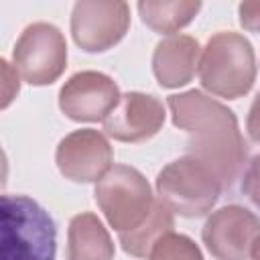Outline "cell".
<instances>
[{
  "instance_id": "19",
  "label": "cell",
  "mask_w": 260,
  "mask_h": 260,
  "mask_svg": "<svg viewBox=\"0 0 260 260\" xmlns=\"http://www.w3.org/2000/svg\"><path fill=\"white\" fill-rule=\"evenodd\" d=\"M246 128H248L250 138L260 144V93L254 98V102L250 106V112L246 118Z\"/></svg>"
},
{
  "instance_id": "5",
  "label": "cell",
  "mask_w": 260,
  "mask_h": 260,
  "mask_svg": "<svg viewBox=\"0 0 260 260\" xmlns=\"http://www.w3.org/2000/svg\"><path fill=\"white\" fill-rule=\"evenodd\" d=\"M93 197L104 217L118 234L142 225L156 201L144 175L128 165H114L95 183Z\"/></svg>"
},
{
  "instance_id": "8",
  "label": "cell",
  "mask_w": 260,
  "mask_h": 260,
  "mask_svg": "<svg viewBox=\"0 0 260 260\" xmlns=\"http://www.w3.org/2000/svg\"><path fill=\"white\" fill-rule=\"evenodd\" d=\"M55 160L65 179L73 183H98L114 167V148L102 132L81 128L59 142Z\"/></svg>"
},
{
  "instance_id": "1",
  "label": "cell",
  "mask_w": 260,
  "mask_h": 260,
  "mask_svg": "<svg viewBox=\"0 0 260 260\" xmlns=\"http://www.w3.org/2000/svg\"><path fill=\"white\" fill-rule=\"evenodd\" d=\"M173 124L189 134V156L207 165L223 189L244 177L248 148L238 126L236 114L215 98L189 89L167 98Z\"/></svg>"
},
{
  "instance_id": "15",
  "label": "cell",
  "mask_w": 260,
  "mask_h": 260,
  "mask_svg": "<svg viewBox=\"0 0 260 260\" xmlns=\"http://www.w3.org/2000/svg\"><path fill=\"white\" fill-rule=\"evenodd\" d=\"M173 228H175L173 211L162 201H154V207L146 217V221L132 232L118 234V240L126 254L134 258H148L154 242L167 232H173Z\"/></svg>"
},
{
  "instance_id": "7",
  "label": "cell",
  "mask_w": 260,
  "mask_h": 260,
  "mask_svg": "<svg viewBox=\"0 0 260 260\" xmlns=\"http://www.w3.org/2000/svg\"><path fill=\"white\" fill-rule=\"evenodd\" d=\"M130 26V6L122 0H81L71 10V37L85 53H104L118 45Z\"/></svg>"
},
{
  "instance_id": "10",
  "label": "cell",
  "mask_w": 260,
  "mask_h": 260,
  "mask_svg": "<svg viewBox=\"0 0 260 260\" xmlns=\"http://www.w3.org/2000/svg\"><path fill=\"white\" fill-rule=\"evenodd\" d=\"M260 236V219L242 205H225L213 211L201 232L203 244L217 260H246Z\"/></svg>"
},
{
  "instance_id": "17",
  "label": "cell",
  "mask_w": 260,
  "mask_h": 260,
  "mask_svg": "<svg viewBox=\"0 0 260 260\" xmlns=\"http://www.w3.org/2000/svg\"><path fill=\"white\" fill-rule=\"evenodd\" d=\"M242 191L260 209V154H256L248 162L244 177H242Z\"/></svg>"
},
{
  "instance_id": "20",
  "label": "cell",
  "mask_w": 260,
  "mask_h": 260,
  "mask_svg": "<svg viewBox=\"0 0 260 260\" xmlns=\"http://www.w3.org/2000/svg\"><path fill=\"white\" fill-rule=\"evenodd\" d=\"M2 69H4V100H2V108H6L12 102V98L18 93V79L10 77L12 69H10L6 59H2Z\"/></svg>"
},
{
  "instance_id": "16",
  "label": "cell",
  "mask_w": 260,
  "mask_h": 260,
  "mask_svg": "<svg viewBox=\"0 0 260 260\" xmlns=\"http://www.w3.org/2000/svg\"><path fill=\"white\" fill-rule=\"evenodd\" d=\"M148 260H203V254L189 236L167 232L154 242Z\"/></svg>"
},
{
  "instance_id": "13",
  "label": "cell",
  "mask_w": 260,
  "mask_h": 260,
  "mask_svg": "<svg viewBox=\"0 0 260 260\" xmlns=\"http://www.w3.org/2000/svg\"><path fill=\"white\" fill-rule=\"evenodd\" d=\"M67 260H114V242L95 213H79L69 221Z\"/></svg>"
},
{
  "instance_id": "11",
  "label": "cell",
  "mask_w": 260,
  "mask_h": 260,
  "mask_svg": "<svg viewBox=\"0 0 260 260\" xmlns=\"http://www.w3.org/2000/svg\"><path fill=\"white\" fill-rule=\"evenodd\" d=\"M165 106L158 98L128 91L102 122L104 132L120 142H142L152 138L165 124Z\"/></svg>"
},
{
  "instance_id": "3",
  "label": "cell",
  "mask_w": 260,
  "mask_h": 260,
  "mask_svg": "<svg viewBox=\"0 0 260 260\" xmlns=\"http://www.w3.org/2000/svg\"><path fill=\"white\" fill-rule=\"evenodd\" d=\"M256 79V55L252 43L234 30L215 32L203 47L199 59V81L217 98L238 100L246 95Z\"/></svg>"
},
{
  "instance_id": "6",
  "label": "cell",
  "mask_w": 260,
  "mask_h": 260,
  "mask_svg": "<svg viewBox=\"0 0 260 260\" xmlns=\"http://www.w3.org/2000/svg\"><path fill=\"white\" fill-rule=\"evenodd\" d=\"M14 69L28 85H51L67 67V43L63 32L49 22L28 24L12 51Z\"/></svg>"
},
{
  "instance_id": "21",
  "label": "cell",
  "mask_w": 260,
  "mask_h": 260,
  "mask_svg": "<svg viewBox=\"0 0 260 260\" xmlns=\"http://www.w3.org/2000/svg\"><path fill=\"white\" fill-rule=\"evenodd\" d=\"M250 258H252V260H260V236H258V238L254 240V244H252Z\"/></svg>"
},
{
  "instance_id": "18",
  "label": "cell",
  "mask_w": 260,
  "mask_h": 260,
  "mask_svg": "<svg viewBox=\"0 0 260 260\" xmlns=\"http://www.w3.org/2000/svg\"><path fill=\"white\" fill-rule=\"evenodd\" d=\"M240 24L250 32H260V2H242L238 6Z\"/></svg>"
},
{
  "instance_id": "4",
  "label": "cell",
  "mask_w": 260,
  "mask_h": 260,
  "mask_svg": "<svg viewBox=\"0 0 260 260\" xmlns=\"http://www.w3.org/2000/svg\"><path fill=\"white\" fill-rule=\"evenodd\" d=\"M223 191L217 175L193 156H181L156 175V193L173 213L201 217L217 203Z\"/></svg>"
},
{
  "instance_id": "2",
  "label": "cell",
  "mask_w": 260,
  "mask_h": 260,
  "mask_svg": "<svg viewBox=\"0 0 260 260\" xmlns=\"http://www.w3.org/2000/svg\"><path fill=\"white\" fill-rule=\"evenodd\" d=\"M57 228L47 209L26 195L0 199V260H55Z\"/></svg>"
},
{
  "instance_id": "12",
  "label": "cell",
  "mask_w": 260,
  "mask_h": 260,
  "mask_svg": "<svg viewBox=\"0 0 260 260\" xmlns=\"http://www.w3.org/2000/svg\"><path fill=\"white\" fill-rule=\"evenodd\" d=\"M201 49L189 35H171L162 39L152 53V71L160 87L173 89L187 85L199 69Z\"/></svg>"
},
{
  "instance_id": "14",
  "label": "cell",
  "mask_w": 260,
  "mask_h": 260,
  "mask_svg": "<svg viewBox=\"0 0 260 260\" xmlns=\"http://www.w3.org/2000/svg\"><path fill=\"white\" fill-rule=\"evenodd\" d=\"M201 10L199 0H142L138 12L142 22L160 35H173L187 26Z\"/></svg>"
},
{
  "instance_id": "9",
  "label": "cell",
  "mask_w": 260,
  "mask_h": 260,
  "mask_svg": "<svg viewBox=\"0 0 260 260\" xmlns=\"http://www.w3.org/2000/svg\"><path fill=\"white\" fill-rule=\"evenodd\" d=\"M116 81L100 71H79L59 89L61 112L75 122H104L120 102Z\"/></svg>"
}]
</instances>
